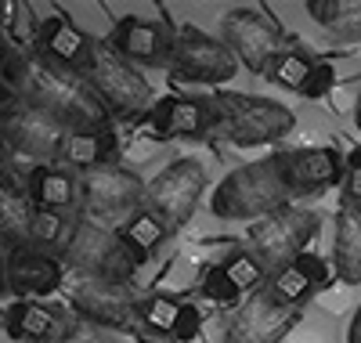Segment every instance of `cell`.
<instances>
[{
	"label": "cell",
	"instance_id": "6da1fadb",
	"mask_svg": "<svg viewBox=\"0 0 361 343\" xmlns=\"http://www.w3.org/2000/svg\"><path fill=\"white\" fill-rule=\"evenodd\" d=\"M22 102L44 109L66 134H90V131H109L112 127V116H109L105 102L94 95V87H90L80 73L54 66V61H47L37 51H33L29 90H25Z\"/></svg>",
	"mask_w": 361,
	"mask_h": 343
},
{
	"label": "cell",
	"instance_id": "7a4b0ae2",
	"mask_svg": "<svg viewBox=\"0 0 361 343\" xmlns=\"http://www.w3.org/2000/svg\"><path fill=\"white\" fill-rule=\"evenodd\" d=\"M293 188L282 174L279 155H264L257 163H243L221 177V184L209 192V210L224 221H260L286 210Z\"/></svg>",
	"mask_w": 361,
	"mask_h": 343
},
{
	"label": "cell",
	"instance_id": "3957f363",
	"mask_svg": "<svg viewBox=\"0 0 361 343\" xmlns=\"http://www.w3.org/2000/svg\"><path fill=\"white\" fill-rule=\"evenodd\" d=\"M209 109H214V138H224L235 148L275 145L296 131V112L275 98L217 90L209 98Z\"/></svg>",
	"mask_w": 361,
	"mask_h": 343
},
{
	"label": "cell",
	"instance_id": "277c9868",
	"mask_svg": "<svg viewBox=\"0 0 361 343\" xmlns=\"http://www.w3.org/2000/svg\"><path fill=\"white\" fill-rule=\"evenodd\" d=\"M58 260H62V267H69L83 278H105V282H123V286H130L134 271L141 267L127 253V246L119 242L116 228L94 224L87 217H80L73 224L69 242L62 246Z\"/></svg>",
	"mask_w": 361,
	"mask_h": 343
},
{
	"label": "cell",
	"instance_id": "5b68a950",
	"mask_svg": "<svg viewBox=\"0 0 361 343\" xmlns=\"http://www.w3.org/2000/svg\"><path fill=\"white\" fill-rule=\"evenodd\" d=\"M206 188H209V170L202 167V160L185 155V160L166 163L152 181H145V210L159 217L170 231H177L192 221Z\"/></svg>",
	"mask_w": 361,
	"mask_h": 343
},
{
	"label": "cell",
	"instance_id": "8992f818",
	"mask_svg": "<svg viewBox=\"0 0 361 343\" xmlns=\"http://www.w3.org/2000/svg\"><path fill=\"white\" fill-rule=\"evenodd\" d=\"M76 188H80L87 217L105 228H123L134 213L145 210V181L119 163L80 174Z\"/></svg>",
	"mask_w": 361,
	"mask_h": 343
},
{
	"label": "cell",
	"instance_id": "52a82bcc",
	"mask_svg": "<svg viewBox=\"0 0 361 343\" xmlns=\"http://www.w3.org/2000/svg\"><path fill=\"white\" fill-rule=\"evenodd\" d=\"M83 80L94 87V95L105 102L112 119H127V116H145L152 109V83L141 76L137 66H130L127 58H119L105 40H98L90 69Z\"/></svg>",
	"mask_w": 361,
	"mask_h": 343
},
{
	"label": "cell",
	"instance_id": "ba28073f",
	"mask_svg": "<svg viewBox=\"0 0 361 343\" xmlns=\"http://www.w3.org/2000/svg\"><path fill=\"white\" fill-rule=\"evenodd\" d=\"M318 228H322V221L314 210L289 203L286 210L260 217V221L250 224V253L271 275V271L286 267L289 260H296L300 253H307V242L318 235Z\"/></svg>",
	"mask_w": 361,
	"mask_h": 343
},
{
	"label": "cell",
	"instance_id": "9c48e42d",
	"mask_svg": "<svg viewBox=\"0 0 361 343\" xmlns=\"http://www.w3.org/2000/svg\"><path fill=\"white\" fill-rule=\"evenodd\" d=\"M66 289V300L73 307V315L87 325H94L102 332H127L134 329V307H137V296L130 293V286L123 282H105V278H69L62 286Z\"/></svg>",
	"mask_w": 361,
	"mask_h": 343
},
{
	"label": "cell",
	"instance_id": "30bf717a",
	"mask_svg": "<svg viewBox=\"0 0 361 343\" xmlns=\"http://www.w3.org/2000/svg\"><path fill=\"white\" fill-rule=\"evenodd\" d=\"M166 66L177 80L185 83H202V87H221L238 73L235 54L221 44V37H206L199 29L185 25L173 33Z\"/></svg>",
	"mask_w": 361,
	"mask_h": 343
},
{
	"label": "cell",
	"instance_id": "8fae6325",
	"mask_svg": "<svg viewBox=\"0 0 361 343\" xmlns=\"http://www.w3.org/2000/svg\"><path fill=\"white\" fill-rule=\"evenodd\" d=\"M221 44L235 54L238 66H246L257 76H264L267 61L289 47L282 29L253 8H235L221 18Z\"/></svg>",
	"mask_w": 361,
	"mask_h": 343
},
{
	"label": "cell",
	"instance_id": "7c38bea8",
	"mask_svg": "<svg viewBox=\"0 0 361 343\" xmlns=\"http://www.w3.org/2000/svg\"><path fill=\"white\" fill-rule=\"evenodd\" d=\"M0 131H4V141L11 148V155H22L33 167H51L58 163V148H62L66 131L58 123L29 102L11 105L4 116H0Z\"/></svg>",
	"mask_w": 361,
	"mask_h": 343
},
{
	"label": "cell",
	"instance_id": "4fadbf2b",
	"mask_svg": "<svg viewBox=\"0 0 361 343\" xmlns=\"http://www.w3.org/2000/svg\"><path fill=\"white\" fill-rule=\"evenodd\" d=\"M296 322H300L296 307H282L279 300L267 296V289H257L235 307L224 329V343H282Z\"/></svg>",
	"mask_w": 361,
	"mask_h": 343
},
{
	"label": "cell",
	"instance_id": "5bb4252c",
	"mask_svg": "<svg viewBox=\"0 0 361 343\" xmlns=\"http://www.w3.org/2000/svg\"><path fill=\"white\" fill-rule=\"evenodd\" d=\"M141 134L166 141V138H214V109L209 98H192V95H170L163 102H152L141 116Z\"/></svg>",
	"mask_w": 361,
	"mask_h": 343
},
{
	"label": "cell",
	"instance_id": "9a60e30c",
	"mask_svg": "<svg viewBox=\"0 0 361 343\" xmlns=\"http://www.w3.org/2000/svg\"><path fill=\"white\" fill-rule=\"evenodd\" d=\"M105 44L127 58L130 66L145 69V66H166L170 58V44H173V29H166L163 22H152V18H137V15H127L112 25V33L105 37Z\"/></svg>",
	"mask_w": 361,
	"mask_h": 343
},
{
	"label": "cell",
	"instance_id": "2e32d148",
	"mask_svg": "<svg viewBox=\"0 0 361 343\" xmlns=\"http://www.w3.org/2000/svg\"><path fill=\"white\" fill-rule=\"evenodd\" d=\"M62 286L66 267L58 253H44L33 246L8 249V293H15V300H44Z\"/></svg>",
	"mask_w": 361,
	"mask_h": 343
},
{
	"label": "cell",
	"instance_id": "e0dca14e",
	"mask_svg": "<svg viewBox=\"0 0 361 343\" xmlns=\"http://www.w3.org/2000/svg\"><path fill=\"white\" fill-rule=\"evenodd\" d=\"M293 195L329 192L343 181V155L336 148H289L275 152Z\"/></svg>",
	"mask_w": 361,
	"mask_h": 343
},
{
	"label": "cell",
	"instance_id": "ac0fdd59",
	"mask_svg": "<svg viewBox=\"0 0 361 343\" xmlns=\"http://www.w3.org/2000/svg\"><path fill=\"white\" fill-rule=\"evenodd\" d=\"M98 40L87 37L83 29L66 15V11H54L40 22V40H37V54H44L47 61L62 66L69 73H87L90 69V58H94Z\"/></svg>",
	"mask_w": 361,
	"mask_h": 343
},
{
	"label": "cell",
	"instance_id": "d6986e66",
	"mask_svg": "<svg viewBox=\"0 0 361 343\" xmlns=\"http://www.w3.org/2000/svg\"><path fill=\"white\" fill-rule=\"evenodd\" d=\"M329 278H333V271H329V260H322L318 253H300L296 260H289L286 267L271 271L267 275V296L279 300L282 307H304L318 289L329 286Z\"/></svg>",
	"mask_w": 361,
	"mask_h": 343
},
{
	"label": "cell",
	"instance_id": "ffe728a7",
	"mask_svg": "<svg viewBox=\"0 0 361 343\" xmlns=\"http://www.w3.org/2000/svg\"><path fill=\"white\" fill-rule=\"evenodd\" d=\"M66 315H58V311L44 300H15L4 315V329L11 339L18 343H54L66 329Z\"/></svg>",
	"mask_w": 361,
	"mask_h": 343
},
{
	"label": "cell",
	"instance_id": "44dd1931",
	"mask_svg": "<svg viewBox=\"0 0 361 343\" xmlns=\"http://www.w3.org/2000/svg\"><path fill=\"white\" fill-rule=\"evenodd\" d=\"M25 195L37 210H54V213H69L80 199L76 177L62 167H29L25 174Z\"/></svg>",
	"mask_w": 361,
	"mask_h": 343
},
{
	"label": "cell",
	"instance_id": "7402d4cb",
	"mask_svg": "<svg viewBox=\"0 0 361 343\" xmlns=\"http://www.w3.org/2000/svg\"><path fill=\"white\" fill-rule=\"evenodd\" d=\"M116 134L112 127L109 131H90V134H66L62 138V148H58V163L66 170H76V174H90L98 167H109L116 163Z\"/></svg>",
	"mask_w": 361,
	"mask_h": 343
},
{
	"label": "cell",
	"instance_id": "603a6c76",
	"mask_svg": "<svg viewBox=\"0 0 361 343\" xmlns=\"http://www.w3.org/2000/svg\"><path fill=\"white\" fill-rule=\"evenodd\" d=\"M333 271L340 282L361 286V206L343 203L333 239Z\"/></svg>",
	"mask_w": 361,
	"mask_h": 343
},
{
	"label": "cell",
	"instance_id": "cb8c5ba5",
	"mask_svg": "<svg viewBox=\"0 0 361 343\" xmlns=\"http://www.w3.org/2000/svg\"><path fill=\"white\" fill-rule=\"evenodd\" d=\"M29 224H33V203L25 188L0 181V242L8 249L29 246Z\"/></svg>",
	"mask_w": 361,
	"mask_h": 343
},
{
	"label": "cell",
	"instance_id": "d4e9b609",
	"mask_svg": "<svg viewBox=\"0 0 361 343\" xmlns=\"http://www.w3.org/2000/svg\"><path fill=\"white\" fill-rule=\"evenodd\" d=\"M307 15L336 40L361 44V0H307Z\"/></svg>",
	"mask_w": 361,
	"mask_h": 343
},
{
	"label": "cell",
	"instance_id": "484cf974",
	"mask_svg": "<svg viewBox=\"0 0 361 343\" xmlns=\"http://www.w3.org/2000/svg\"><path fill=\"white\" fill-rule=\"evenodd\" d=\"M116 235H119V242L127 246V253H130L137 264H145V260L152 257L156 249L166 242L170 228L159 221V217H152L148 210H141V213H134V217H130V221H127L123 228H116Z\"/></svg>",
	"mask_w": 361,
	"mask_h": 343
},
{
	"label": "cell",
	"instance_id": "4316f807",
	"mask_svg": "<svg viewBox=\"0 0 361 343\" xmlns=\"http://www.w3.org/2000/svg\"><path fill=\"white\" fill-rule=\"evenodd\" d=\"M311 69H314V58L311 54L296 51V47H286V51H279L275 58L267 61L264 80L275 83V87H286V90H296V95H300V87H304V80L311 76Z\"/></svg>",
	"mask_w": 361,
	"mask_h": 343
},
{
	"label": "cell",
	"instance_id": "83f0119b",
	"mask_svg": "<svg viewBox=\"0 0 361 343\" xmlns=\"http://www.w3.org/2000/svg\"><path fill=\"white\" fill-rule=\"evenodd\" d=\"M73 217L69 213H54V210H37L33 206V224H29V246L33 249H58L69 242V231H73Z\"/></svg>",
	"mask_w": 361,
	"mask_h": 343
},
{
	"label": "cell",
	"instance_id": "f1b7e54d",
	"mask_svg": "<svg viewBox=\"0 0 361 343\" xmlns=\"http://www.w3.org/2000/svg\"><path fill=\"white\" fill-rule=\"evenodd\" d=\"M29 73H33V54L22 51L0 33V83H4L15 98H25L29 90Z\"/></svg>",
	"mask_w": 361,
	"mask_h": 343
},
{
	"label": "cell",
	"instance_id": "f546056e",
	"mask_svg": "<svg viewBox=\"0 0 361 343\" xmlns=\"http://www.w3.org/2000/svg\"><path fill=\"white\" fill-rule=\"evenodd\" d=\"M221 271L231 278V286L243 296L264 289V282H267V271L260 267V260L250 253V249H231V253L221 260Z\"/></svg>",
	"mask_w": 361,
	"mask_h": 343
},
{
	"label": "cell",
	"instance_id": "4dcf8cb0",
	"mask_svg": "<svg viewBox=\"0 0 361 343\" xmlns=\"http://www.w3.org/2000/svg\"><path fill=\"white\" fill-rule=\"evenodd\" d=\"M177 311H180V300L177 296H170V293H148V296H137L134 318L141 325H148L152 332H170Z\"/></svg>",
	"mask_w": 361,
	"mask_h": 343
},
{
	"label": "cell",
	"instance_id": "1f68e13d",
	"mask_svg": "<svg viewBox=\"0 0 361 343\" xmlns=\"http://www.w3.org/2000/svg\"><path fill=\"white\" fill-rule=\"evenodd\" d=\"M202 300L206 303H214V307H238L243 303V293H238L235 286H231V278L221 271V264H206L202 267Z\"/></svg>",
	"mask_w": 361,
	"mask_h": 343
},
{
	"label": "cell",
	"instance_id": "d6a6232c",
	"mask_svg": "<svg viewBox=\"0 0 361 343\" xmlns=\"http://www.w3.org/2000/svg\"><path fill=\"white\" fill-rule=\"evenodd\" d=\"M199 332H202V311L188 300H180V311H177L173 329H170V343H192Z\"/></svg>",
	"mask_w": 361,
	"mask_h": 343
},
{
	"label": "cell",
	"instance_id": "836d02e7",
	"mask_svg": "<svg viewBox=\"0 0 361 343\" xmlns=\"http://www.w3.org/2000/svg\"><path fill=\"white\" fill-rule=\"evenodd\" d=\"M333 87H336V69L329 66V61H314V69L304 80V87H300V95L318 102V98H329V90H333Z\"/></svg>",
	"mask_w": 361,
	"mask_h": 343
},
{
	"label": "cell",
	"instance_id": "e575fe53",
	"mask_svg": "<svg viewBox=\"0 0 361 343\" xmlns=\"http://www.w3.org/2000/svg\"><path fill=\"white\" fill-rule=\"evenodd\" d=\"M54 343H116L109 332H102V329H94V325H87V322H66V329H62V336H58Z\"/></svg>",
	"mask_w": 361,
	"mask_h": 343
},
{
	"label": "cell",
	"instance_id": "d590c367",
	"mask_svg": "<svg viewBox=\"0 0 361 343\" xmlns=\"http://www.w3.org/2000/svg\"><path fill=\"white\" fill-rule=\"evenodd\" d=\"M343 203L361 206V148H354L343 163Z\"/></svg>",
	"mask_w": 361,
	"mask_h": 343
},
{
	"label": "cell",
	"instance_id": "8d00e7d4",
	"mask_svg": "<svg viewBox=\"0 0 361 343\" xmlns=\"http://www.w3.org/2000/svg\"><path fill=\"white\" fill-rule=\"evenodd\" d=\"M8 167H11V148H8V141H4V131H0V181L15 184V181L8 177ZM18 188H22V184H18Z\"/></svg>",
	"mask_w": 361,
	"mask_h": 343
},
{
	"label": "cell",
	"instance_id": "74e56055",
	"mask_svg": "<svg viewBox=\"0 0 361 343\" xmlns=\"http://www.w3.org/2000/svg\"><path fill=\"white\" fill-rule=\"evenodd\" d=\"M18 102H22V98H15V95H11V90H8L4 83H0V116H4V112H8L11 105H18Z\"/></svg>",
	"mask_w": 361,
	"mask_h": 343
},
{
	"label": "cell",
	"instance_id": "f35d334b",
	"mask_svg": "<svg viewBox=\"0 0 361 343\" xmlns=\"http://www.w3.org/2000/svg\"><path fill=\"white\" fill-rule=\"evenodd\" d=\"M347 343H361V307H357V315L350 322V332H347Z\"/></svg>",
	"mask_w": 361,
	"mask_h": 343
},
{
	"label": "cell",
	"instance_id": "ab89813d",
	"mask_svg": "<svg viewBox=\"0 0 361 343\" xmlns=\"http://www.w3.org/2000/svg\"><path fill=\"white\" fill-rule=\"evenodd\" d=\"M354 123H357V131H361V90H357V102H354Z\"/></svg>",
	"mask_w": 361,
	"mask_h": 343
}]
</instances>
